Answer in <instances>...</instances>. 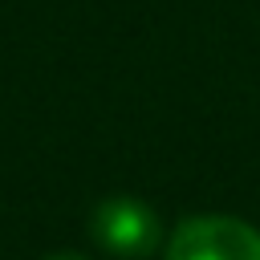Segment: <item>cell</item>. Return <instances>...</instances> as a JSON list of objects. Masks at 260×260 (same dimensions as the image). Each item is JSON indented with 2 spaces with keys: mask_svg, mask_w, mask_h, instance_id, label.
I'll list each match as a JSON object with an SVG mask.
<instances>
[{
  "mask_svg": "<svg viewBox=\"0 0 260 260\" xmlns=\"http://www.w3.org/2000/svg\"><path fill=\"white\" fill-rule=\"evenodd\" d=\"M167 260H260V232L236 215H195L167 240Z\"/></svg>",
  "mask_w": 260,
  "mask_h": 260,
  "instance_id": "cell-1",
  "label": "cell"
},
{
  "mask_svg": "<svg viewBox=\"0 0 260 260\" xmlns=\"http://www.w3.org/2000/svg\"><path fill=\"white\" fill-rule=\"evenodd\" d=\"M49 260H85V256H77V252H57V256H49Z\"/></svg>",
  "mask_w": 260,
  "mask_h": 260,
  "instance_id": "cell-3",
  "label": "cell"
},
{
  "mask_svg": "<svg viewBox=\"0 0 260 260\" xmlns=\"http://www.w3.org/2000/svg\"><path fill=\"white\" fill-rule=\"evenodd\" d=\"M89 232L93 240L110 252V256H122V260H142L158 248L162 240V228H158V215L150 203L134 199V195H114V199H102L93 207V219H89Z\"/></svg>",
  "mask_w": 260,
  "mask_h": 260,
  "instance_id": "cell-2",
  "label": "cell"
}]
</instances>
